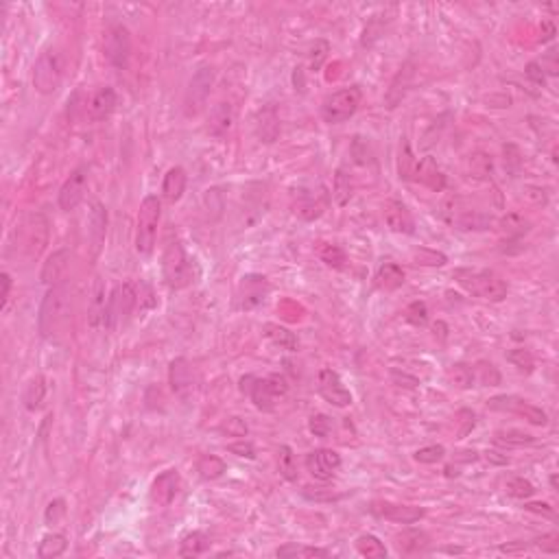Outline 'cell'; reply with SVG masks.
Returning <instances> with one entry per match:
<instances>
[{
	"label": "cell",
	"instance_id": "d6986e66",
	"mask_svg": "<svg viewBox=\"0 0 559 559\" xmlns=\"http://www.w3.org/2000/svg\"><path fill=\"white\" fill-rule=\"evenodd\" d=\"M385 223L391 232L398 234H413L415 232V219L411 214V210L402 204V201H387L385 204Z\"/></svg>",
	"mask_w": 559,
	"mask_h": 559
},
{
	"label": "cell",
	"instance_id": "7402d4cb",
	"mask_svg": "<svg viewBox=\"0 0 559 559\" xmlns=\"http://www.w3.org/2000/svg\"><path fill=\"white\" fill-rule=\"evenodd\" d=\"M118 105V97L111 87H101L94 92V97L87 103V114L92 121H105Z\"/></svg>",
	"mask_w": 559,
	"mask_h": 559
},
{
	"label": "cell",
	"instance_id": "f5cc1de1",
	"mask_svg": "<svg viewBox=\"0 0 559 559\" xmlns=\"http://www.w3.org/2000/svg\"><path fill=\"white\" fill-rule=\"evenodd\" d=\"M66 516V500L63 498H55L53 503H49L47 507V513H44V520H47V524H59Z\"/></svg>",
	"mask_w": 559,
	"mask_h": 559
},
{
	"label": "cell",
	"instance_id": "4dcf8cb0",
	"mask_svg": "<svg viewBox=\"0 0 559 559\" xmlns=\"http://www.w3.org/2000/svg\"><path fill=\"white\" fill-rule=\"evenodd\" d=\"M208 548H210V538H208V535L201 533V531H192L182 540L180 557H197V555H204Z\"/></svg>",
	"mask_w": 559,
	"mask_h": 559
},
{
	"label": "cell",
	"instance_id": "f907efd6",
	"mask_svg": "<svg viewBox=\"0 0 559 559\" xmlns=\"http://www.w3.org/2000/svg\"><path fill=\"white\" fill-rule=\"evenodd\" d=\"M443 455H446V448L435 443V446H424V448H419L413 457L417 463H437L443 459Z\"/></svg>",
	"mask_w": 559,
	"mask_h": 559
},
{
	"label": "cell",
	"instance_id": "bcb514c9",
	"mask_svg": "<svg viewBox=\"0 0 559 559\" xmlns=\"http://www.w3.org/2000/svg\"><path fill=\"white\" fill-rule=\"evenodd\" d=\"M496 441L498 443H507V446H529V443L535 441V437L529 435V433L516 431V429H509V431H498L496 433Z\"/></svg>",
	"mask_w": 559,
	"mask_h": 559
},
{
	"label": "cell",
	"instance_id": "8992f818",
	"mask_svg": "<svg viewBox=\"0 0 559 559\" xmlns=\"http://www.w3.org/2000/svg\"><path fill=\"white\" fill-rule=\"evenodd\" d=\"M361 87H343V90L330 94L324 105H321V116L326 123L330 125H339V123H345L348 118H352L356 114V109L361 105Z\"/></svg>",
	"mask_w": 559,
	"mask_h": 559
},
{
	"label": "cell",
	"instance_id": "d590c367",
	"mask_svg": "<svg viewBox=\"0 0 559 559\" xmlns=\"http://www.w3.org/2000/svg\"><path fill=\"white\" fill-rule=\"evenodd\" d=\"M356 551H359L363 557H369V559H385L387 557V548L385 544L380 542L376 535H361L359 540H356Z\"/></svg>",
	"mask_w": 559,
	"mask_h": 559
},
{
	"label": "cell",
	"instance_id": "52a82bcc",
	"mask_svg": "<svg viewBox=\"0 0 559 559\" xmlns=\"http://www.w3.org/2000/svg\"><path fill=\"white\" fill-rule=\"evenodd\" d=\"M136 304H138V297H136V284H131V282L118 284L114 290H111L109 302H107L105 328L116 330V328L125 326L127 319H129V315L133 312V308H136Z\"/></svg>",
	"mask_w": 559,
	"mask_h": 559
},
{
	"label": "cell",
	"instance_id": "603a6c76",
	"mask_svg": "<svg viewBox=\"0 0 559 559\" xmlns=\"http://www.w3.org/2000/svg\"><path fill=\"white\" fill-rule=\"evenodd\" d=\"M234 125V109L230 103H219L210 109L208 116V133L214 138H223L226 133H230Z\"/></svg>",
	"mask_w": 559,
	"mask_h": 559
},
{
	"label": "cell",
	"instance_id": "60d3db41",
	"mask_svg": "<svg viewBox=\"0 0 559 559\" xmlns=\"http://www.w3.org/2000/svg\"><path fill=\"white\" fill-rule=\"evenodd\" d=\"M448 378H450V383L459 389H469L474 385V367H469L465 363H457L450 367L448 371Z\"/></svg>",
	"mask_w": 559,
	"mask_h": 559
},
{
	"label": "cell",
	"instance_id": "9c48e42d",
	"mask_svg": "<svg viewBox=\"0 0 559 559\" xmlns=\"http://www.w3.org/2000/svg\"><path fill=\"white\" fill-rule=\"evenodd\" d=\"M487 407L491 411H503V413H516L520 417H524L529 424H535V426H544L548 422L546 411H542L540 407L531 405V402L518 398V395H496L487 400Z\"/></svg>",
	"mask_w": 559,
	"mask_h": 559
},
{
	"label": "cell",
	"instance_id": "484cf974",
	"mask_svg": "<svg viewBox=\"0 0 559 559\" xmlns=\"http://www.w3.org/2000/svg\"><path fill=\"white\" fill-rule=\"evenodd\" d=\"M417 180L424 184V186H429L433 192H441L446 188V177L443 173L439 171V166L435 164L433 158H424L422 162H417Z\"/></svg>",
	"mask_w": 559,
	"mask_h": 559
},
{
	"label": "cell",
	"instance_id": "7c38bea8",
	"mask_svg": "<svg viewBox=\"0 0 559 559\" xmlns=\"http://www.w3.org/2000/svg\"><path fill=\"white\" fill-rule=\"evenodd\" d=\"M212 70L210 68H199L197 75L192 77L188 92H186V101H184V109L188 116L199 114V109L206 105V99L210 97V87H212Z\"/></svg>",
	"mask_w": 559,
	"mask_h": 559
},
{
	"label": "cell",
	"instance_id": "2e32d148",
	"mask_svg": "<svg viewBox=\"0 0 559 559\" xmlns=\"http://www.w3.org/2000/svg\"><path fill=\"white\" fill-rule=\"evenodd\" d=\"M369 509H371V513H376V516L385 518L389 522H398V524H413V522L424 518V509L422 507H413V505L374 503Z\"/></svg>",
	"mask_w": 559,
	"mask_h": 559
},
{
	"label": "cell",
	"instance_id": "7bdbcfd3",
	"mask_svg": "<svg viewBox=\"0 0 559 559\" xmlns=\"http://www.w3.org/2000/svg\"><path fill=\"white\" fill-rule=\"evenodd\" d=\"M319 256H321V260H324L328 266H332V269H343L345 262H348L345 252H343L341 247H337V245H324L321 252H319Z\"/></svg>",
	"mask_w": 559,
	"mask_h": 559
},
{
	"label": "cell",
	"instance_id": "5bb4252c",
	"mask_svg": "<svg viewBox=\"0 0 559 559\" xmlns=\"http://www.w3.org/2000/svg\"><path fill=\"white\" fill-rule=\"evenodd\" d=\"M341 465L339 453H334L330 448H319L306 455V467L308 472L319 479V481H330L334 477V469Z\"/></svg>",
	"mask_w": 559,
	"mask_h": 559
},
{
	"label": "cell",
	"instance_id": "74e56055",
	"mask_svg": "<svg viewBox=\"0 0 559 559\" xmlns=\"http://www.w3.org/2000/svg\"><path fill=\"white\" fill-rule=\"evenodd\" d=\"M278 469L286 481H297V465H295V455L288 446H282L278 450Z\"/></svg>",
	"mask_w": 559,
	"mask_h": 559
},
{
	"label": "cell",
	"instance_id": "be15d7a7",
	"mask_svg": "<svg viewBox=\"0 0 559 559\" xmlns=\"http://www.w3.org/2000/svg\"><path fill=\"white\" fill-rule=\"evenodd\" d=\"M538 546L544 551V553H557L559 551V542H557V535L553 533V535H548V538H544V540H540L538 542Z\"/></svg>",
	"mask_w": 559,
	"mask_h": 559
},
{
	"label": "cell",
	"instance_id": "03108f58",
	"mask_svg": "<svg viewBox=\"0 0 559 559\" xmlns=\"http://www.w3.org/2000/svg\"><path fill=\"white\" fill-rule=\"evenodd\" d=\"M457 459H459V461H467V463H469V461H477V459H479V455H477L474 450H472V453H459V457H457Z\"/></svg>",
	"mask_w": 559,
	"mask_h": 559
},
{
	"label": "cell",
	"instance_id": "8fae6325",
	"mask_svg": "<svg viewBox=\"0 0 559 559\" xmlns=\"http://www.w3.org/2000/svg\"><path fill=\"white\" fill-rule=\"evenodd\" d=\"M319 393L326 402H330V405L334 407H350L352 405V393L350 389L343 385V380L341 376L330 369V367H324L319 371Z\"/></svg>",
	"mask_w": 559,
	"mask_h": 559
},
{
	"label": "cell",
	"instance_id": "d4e9b609",
	"mask_svg": "<svg viewBox=\"0 0 559 559\" xmlns=\"http://www.w3.org/2000/svg\"><path fill=\"white\" fill-rule=\"evenodd\" d=\"M395 544H398V551L402 555H417V553H424L431 546V538L424 531L409 529V531H402L398 535Z\"/></svg>",
	"mask_w": 559,
	"mask_h": 559
},
{
	"label": "cell",
	"instance_id": "f35d334b",
	"mask_svg": "<svg viewBox=\"0 0 559 559\" xmlns=\"http://www.w3.org/2000/svg\"><path fill=\"white\" fill-rule=\"evenodd\" d=\"M529 228H531L529 221L522 219L520 214H507L500 221V230L507 234V238H520L529 232Z\"/></svg>",
	"mask_w": 559,
	"mask_h": 559
},
{
	"label": "cell",
	"instance_id": "9f6ffc18",
	"mask_svg": "<svg viewBox=\"0 0 559 559\" xmlns=\"http://www.w3.org/2000/svg\"><path fill=\"white\" fill-rule=\"evenodd\" d=\"M228 450L236 457H245V459H256V448H254V443L247 441V439H240V441H234L228 446Z\"/></svg>",
	"mask_w": 559,
	"mask_h": 559
},
{
	"label": "cell",
	"instance_id": "ac0fdd59",
	"mask_svg": "<svg viewBox=\"0 0 559 559\" xmlns=\"http://www.w3.org/2000/svg\"><path fill=\"white\" fill-rule=\"evenodd\" d=\"M269 293V282L262 276H245L238 286V306L254 308L264 302V295Z\"/></svg>",
	"mask_w": 559,
	"mask_h": 559
},
{
	"label": "cell",
	"instance_id": "6da1fadb",
	"mask_svg": "<svg viewBox=\"0 0 559 559\" xmlns=\"http://www.w3.org/2000/svg\"><path fill=\"white\" fill-rule=\"evenodd\" d=\"M68 319H70V288L66 282L53 284L39 304L37 330L44 339H53L68 324Z\"/></svg>",
	"mask_w": 559,
	"mask_h": 559
},
{
	"label": "cell",
	"instance_id": "ba28073f",
	"mask_svg": "<svg viewBox=\"0 0 559 559\" xmlns=\"http://www.w3.org/2000/svg\"><path fill=\"white\" fill-rule=\"evenodd\" d=\"M61 83V57L57 51H44L33 66V87L39 94H53Z\"/></svg>",
	"mask_w": 559,
	"mask_h": 559
},
{
	"label": "cell",
	"instance_id": "44dd1931",
	"mask_svg": "<svg viewBox=\"0 0 559 559\" xmlns=\"http://www.w3.org/2000/svg\"><path fill=\"white\" fill-rule=\"evenodd\" d=\"M328 208V192L326 188H319V192L312 190H302L297 201H295V214H300L306 221H312L324 214Z\"/></svg>",
	"mask_w": 559,
	"mask_h": 559
},
{
	"label": "cell",
	"instance_id": "4fadbf2b",
	"mask_svg": "<svg viewBox=\"0 0 559 559\" xmlns=\"http://www.w3.org/2000/svg\"><path fill=\"white\" fill-rule=\"evenodd\" d=\"M85 186H87V168L85 166H79L77 171L70 173V177L59 188V208L66 210V212L75 210L81 204V201H83Z\"/></svg>",
	"mask_w": 559,
	"mask_h": 559
},
{
	"label": "cell",
	"instance_id": "816d5d0a",
	"mask_svg": "<svg viewBox=\"0 0 559 559\" xmlns=\"http://www.w3.org/2000/svg\"><path fill=\"white\" fill-rule=\"evenodd\" d=\"M474 374L479 376V380H481L483 385H498V383H500V374H498V369H496L494 365H491V363L481 361V363L477 365Z\"/></svg>",
	"mask_w": 559,
	"mask_h": 559
},
{
	"label": "cell",
	"instance_id": "7dc6e473",
	"mask_svg": "<svg viewBox=\"0 0 559 559\" xmlns=\"http://www.w3.org/2000/svg\"><path fill=\"white\" fill-rule=\"evenodd\" d=\"M405 319L413 326H424L429 321V308L424 302H413L405 310Z\"/></svg>",
	"mask_w": 559,
	"mask_h": 559
},
{
	"label": "cell",
	"instance_id": "c3c4849f",
	"mask_svg": "<svg viewBox=\"0 0 559 559\" xmlns=\"http://www.w3.org/2000/svg\"><path fill=\"white\" fill-rule=\"evenodd\" d=\"M415 262L417 264H424V266H443L446 262H448V258H446L441 252H433V250H426V247H422L413 254Z\"/></svg>",
	"mask_w": 559,
	"mask_h": 559
},
{
	"label": "cell",
	"instance_id": "f6af8a7d",
	"mask_svg": "<svg viewBox=\"0 0 559 559\" xmlns=\"http://www.w3.org/2000/svg\"><path fill=\"white\" fill-rule=\"evenodd\" d=\"M415 171H417V160L413 158V153L409 149V142L405 140V142H402V149H400V177H405V180H413Z\"/></svg>",
	"mask_w": 559,
	"mask_h": 559
},
{
	"label": "cell",
	"instance_id": "e575fe53",
	"mask_svg": "<svg viewBox=\"0 0 559 559\" xmlns=\"http://www.w3.org/2000/svg\"><path fill=\"white\" fill-rule=\"evenodd\" d=\"M197 472H199L201 479L216 481V479H221L223 474H226V463H223L214 455H204V457L199 459V463H197Z\"/></svg>",
	"mask_w": 559,
	"mask_h": 559
},
{
	"label": "cell",
	"instance_id": "277c9868",
	"mask_svg": "<svg viewBox=\"0 0 559 559\" xmlns=\"http://www.w3.org/2000/svg\"><path fill=\"white\" fill-rule=\"evenodd\" d=\"M162 274L166 284L173 290L186 288L192 282V269H190V260L184 252V245L180 238H168L164 245V254H162Z\"/></svg>",
	"mask_w": 559,
	"mask_h": 559
},
{
	"label": "cell",
	"instance_id": "db71d44e",
	"mask_svg": "<svg viewBox=\"0 0 559 559\" xmlns=\"http://www.w3.org/2000/svg\"><path fill=\"white\" fill-rule=\"evenodd\" d=\"M503 151H505V168H507L513 177H516L518 171H520V164H522L518 147H516V145H505Z\"/></svg>",
	"mask_w": 559,
	"mask_h": 559
},
{
	"label": "cell",
	"instance_id": "91938a15",
	"mask_svg": "<svg viewBox=\"0 0 559 559\" xmlns=\"http://www.w3.org/2000/svg\"><path fill=\"white\" fill-rule=\"evenodd\" d=\"M0 282H3V293H0V310L7 308V302H9V293H11V276L5 271L0 276Z\"/></svg>",
	"mask_w": 559,
	"mask_h": 559
},
{
	"label": "cell",
	"instance_id": "680465c9",
	"mask_svg": "<svg viewBox=\"0 0 559 559\" xmlns=\"http://www.w3.org/2000/svg\"><path fill=\"white\" fill-rule=\"evenodd\" d=\"M524 75L535 83V85H544V81H546V77H544V73H542V68L538 66V61H531V63H527V68H524Z\"/></svg>",
	"mask_w": 559,
	"mask_h": 559
},
{
	"label": "cell",
	"instance_id": "11a10c76",
	"mask_svg": "<svg viewBox=\"0 0 559 559\" xmlns=\"http://www.w3.org/2000/svg\"><path fill=\"white\" fill-rule=\"evenodd\" d=\"M221 431L230 437H247V424H245L240 417H228V422L223 424Z\"/></svg>",
	"mask_w": 559,
	"mask_h": 559
},
{
	"label": "cell",
	"instance_id": "ffe728a7",
	"mask_svg": "<svg viewBox=\"0 0 559 559\" xmlns=\"http://www.w3.org/2000/svg\"><path fill=\"white\" fill-rule=\"evenodd\" d=\"M87 226H90V228H87V238H90V245H92V258H97L101 254V250H103L105 232H107V212H105L101 201H92Z\"/></svg>",
	"mask_w": 559,
	"mask_h": 559
},
{
	"label": "cell",
	"instance_id": "3957f363",
	"mask_svg": "<svg viewBox=\"0 0 559 559\" xmlns=\"http://www.w3.org/2000/svg\"><path fill=\"white\" fill-rule=\"evenodd\" d=\"M455 280L467 290L481 300L500 302L507 297V282L496 276L494 271L487 269H457Z\"/></svg>",
	"mask_w": 559,
	"mask_h": 559
},
{
	"label": "cell",
	"instance_id": "b9f144b4",
	"mask_svg": "<svg viewBox=\"0 0 559 559\" xmlns=\"http://www.w3.org/2000/svg\"><path fill=\"white\" fill-rule=\"evenodd\" d=\"M505 491L511 498H529V496H533L535 487H533V483H529L522 477H513L505 483Z\"/></svg>",
	"mask_w": 559,
	"mask_h": 559
},
{
	"label": "cell",
	"instance_id": "d6a6232c",
	"mask_svg": "<svg viewBox=\"0 0 559 559\" xmlns=\"http://www.w3.org/2000/svg\"><path fill=\"white\" fill-rule=\"evenodd\" d=\"M278 557H286V559H312V557H330V553L326 548H317V546H304V544H284L276 551Z\"/></svg>",
	"mask_w": 559,
	"mask_h": 559
},
{
	"label": "cell",
	"instance_id": "1f68e13d",
	"mask_svg": "<svg viewBox=\"0 0 559 559\" xmlns=\"http://www.w3.org/2000/svg\"><path fill=\"white\" fill-rule=\"evenodd\" d=\"M107 302L109 297H105V286L101 280H97L94 284V293L90 300V324L97 328L99 324H105V312H107Z\"/></svg>",
	"mask_w": 559,
	"mask_h": 559
},
{
	"label": "cell",
	"instance_id": "ab89813d",
	"mask_svg": "<svg viewBox=\"0 0 559 559\" xmlns=\"http://www.w3.org/2000/svg\"><path fill=\"white\" fill-rule=\"evenodd\" d=\"M334 201H337V206H345L348 201L352 199V180L350 175L339 168L337 171V177H334V192H332Z\"/></svg>",
	"mask_w": 559,
	"mask_h": 559
},
{
	"label": "cell",
	"instance_id": "9a60e30c",
	"mask_svg": "<svg viewBox=\"0 0 559 559\" xmlns=\"http://www.w3.org/2000/svg\"><path fill=\"white\" fill-rule=\"evenodd\" d=\"M168 385L177 398H190L195 391V371L186 359H175L168 367Z\"/></svg>",
	"mask_w": 559,
	"mask_h": 559
},
{
	"label": "cell",
	"instance_id": "30bf717a",
	"mask_svg": "<svg viewBox=\"0 0 559 559\" xmlns=\"http://www.w3.org/2000/svg\"><path fill=\"white\" fill-rule=\"evenodd\" d=\"M105 57L114 68H127L131 57V35L125 25H111L105 33Z\"/></svg>",
	"mask_w": 559,
	"mask_h": 559
},
{
	"label": "cell",
	"instance_id": "e0dca14e",
	"mask_svg": "<svg viewBox=\"0 0 559 559\" xmlns=\"http://www.w3.org/2000/svg\"><path fill=\"white\" fill-rule=\"evenodd\" d=\"M180 485H182L180 472H177V469H166V472H162L153 481L151 500L158 507H168L175 500V496L180 494Z\"/></svg>",
	"mask_w": 559,
	"mask_h": 559
},
{
	"label": "cell",
	"instance_id": "4316f807",
	"mask_svg": "<svg viewBox=\"0 0 559 559\" xmlns=\"http://www.w3.org/2000/svg\"><path fill=\"white\" fill-rule=\"evenodd\" d=\"M186 190V171L182 166H173L168 168V173L164 175V182H162V195L166 201L175 204V201H180L182 195Z\"/></svg>",
	"mask_w": 559,
	"mask_h": 559
},
{
	"label": "cell",
	"instance_id": "f1b7e54d",
	"mask_svg": "<svg viewBox=\"0 0 559 559\" xmlns=\"http://www.w3.org/2000/svg\"><path fill=\"white\" fill-rule=\"evenodd\" d=\"M44 398H47V380H44L42 376H35L29 380V385L25 389V393H22V402H25V409L27 411H35L42 407V402Z\"/></svg>",
	"mask_w": 559,
	"mask_h": 559
},
{
	"label": "cell",
	"instance_id": "836d02e7",
	"mask_svg": "<svg viewBox=\"0 0 559 559\" xmlns=\"http://www.w3.org/2000/svg\"><path fill=\"white\" fill-rule=\"evenodd\" d=\"M264 337L266 339H271L276 345L284 348V350H297V339H295V334L293 332H288L286 328L278 326V324H264Z\"/></svg>",
	"mask_w": 559,
	"mask_h": 559
},
{
	"label": "cell",
	"instance_id": "94428289",
	"mask_svg": "<svg viewBox=\"0 0 559 559\" xmlns=\"http://www.w3.org/2000/svg\"><path fill=\"white\" fill-rule=\"evenodd\" d=\"M328 42H321V51H315L312 49V57H310V66H312V70H319L321 68V63L328 55Z\"/></svg>",
	"mask_w": 559,
	"mask_h": 559
},
{
	"label": "cell",
	"instance_id": "e7e4bbea",
	"mask_svg": "<svg viewBox=\"0 0 559 559\" xmlns=\"http://www.w3.org/2000/svg\"><path fill=\"white\" fill-rule=\"evenodd\" d=\"M391 376H393L395 383H400V385H402V383H407L405 387H417V385H419V383H417V378H413V376H409V374H400L398 369H393Z\"/></svg>",
	"mask_w": 559,
	"mask_h": 559
},
{
	"label": "cell",
	"instance_id": "ee69618b",
	"mask_svg": "<svg viewBox=\"0 0 559 559\" xmlns=\"http://www.w3.org/2000/svg\"><path fill=\"white\" fill-rule=\"evenodd\" d=\"M507 361H509L511 365H516L520 371H527V374H531V371H533V367H535V359H533V354H531L529 350H524V348H518V350H511V352H507Z\"/></svg>",
	"mask_w": 559,
	"mask_h": 559
},
{
	"label": "cell",
	"instance_id": "681fc988",
	"mask_svg": "<svg viewBox=\"0 0 559 559\" xmlns=\"http://www.w3.org/2000/svg\"><path fill=\"white\" fill-rule=\"evenodd\" d=\"M308 429H310V433L315 435V437H328L330 435V431H332V419L328 417V415H324V413H317V415H312L310 417V422H308Z\"/></svg>",
	"mask_w": 559,
	"mask_h": 559
},
{
	"label": "cell",
	"instance_id": "7a4b0ae2",
	"mask_svg": "<svg viewBox=\"0 0 559 559\" xmlns=\"http://www.w3.org/2000/svg\"><path fill=\"white\" fill-rule=\"evenodd\" d=\"M240 391L247 393L252 398L256 409L269 413V411L276 409L278 400L286 395L288 383H286V378L280 376V374H271V376H266V378L242 376L240 378Z\"/></svg>",
	"mask_w": 559,
	"mask_h": 559
},
{
	"label": "cell",
	"instance_id": "83f0119b",
	"mask_svg": "<svg viewBox=\"0 0 559 559\" xmlns=\"http://www.w3.org/2000/svg\"><path fill=\"white\" fill-rule=\"evenodd\" d=\"M405 284V271H402V266L395 264V262H385L380 264V269L376 274V286L383 288V290H395Z\"/></svg>",
	"mask_w": 559,
	"mask_h": 559
},
{
	"label": "cell",
	"instance_id": "5b68a950",
	"mask_svg": "<svg viewBox=\"0 0 559 559\" xmlns=\"http://www.w3.org/2000/svg\"><path fill=\"white\" fill-rule=\"evenodd\" d=\"M162 216L160 199L155 195H149L142 199L138 210V223H136V252L142 256H149L158 240V226Z\"/></svg>",
	"mask_w": 559,
	"mask_h": 559
},
{
	"label": "cell",
	"instance_id": "f546056e",
	"mask_svg": "<svg viewBox=\"0 0 559 559\" xmlns=\"http://www.w3.org/2000/svg\"><path fill=\"white\" fill-rule=\"evenodd\" d=\"M66 546H68V542H66V535L49 533V535H44L39 546H37V557L39 559H55V557L63 555Z\"/></svg>",
	"mask_w": 559,
	"mask_h": 559
},
{
	"label": "cell",
	"instance_id": "6125c7cd",
	"mask_svg": "<svg viewBox=\"0 0 559 559\" xmlns=\"http://www.w3.org/2000/svg\"><path fill=\"white\" fill-rule=\"evenodd\" d=\"M524 509H527V511H533V513H542V516H546V518H553V516H555L553 507L546 505V503H527Z\"/></svg>",
	"mask_w": 559,
	"mask_h": 559
},
{
	"label": "cell",
	"instance_id": "6f0895ef",
	"mask_svg": "<svg viewBox=\"0 0 559 559\" xmlns=\"http://www.w3.org/2000/svg\"><path fill=\"white\" fill-rule=\"evenodd\" d=\"M538 66L542 68V73H544V77L546 75H551V77H557L559 75V61H557V51L555 49H551L540 61H538Z\"/></svg>",
	"mask_w": 559,
	"mask_h": 559
},
{
	"label": "cell",
	"instance_id": "8d00e7d4",
	"mask_svg": "<svg viewBox=\"0 0 559 559\" xmlns=\"http://www.w3.org/2000/svg\"><path fill=\"white\" fill-rule=\"evenodd\" d=\"M467 166H469V175L477 177V180H487L491 171H494V162H491V155H487V153L469 155Z\"/></svg>",
	"mask_w": 559,
	"mask_h": 559
},
{
	"label": "cell",
	"instance_id": "cb8c5ba5",
	"mask_svg": "<svg viewBox=\"0 0 559 559\" xmlns=\"http://www.w3.org/2000/svg\"><path fill=\"white\" fill-rule=\"evenodd\" d=\"M68 262H70V252L68 250H59L53 252V256H49V260L44 262L42 269V282L44 284H59L63 274L68 271Z\"/></svg>",
	"mask_w": 559,
	"mask_h": 559
}]
</instances>
